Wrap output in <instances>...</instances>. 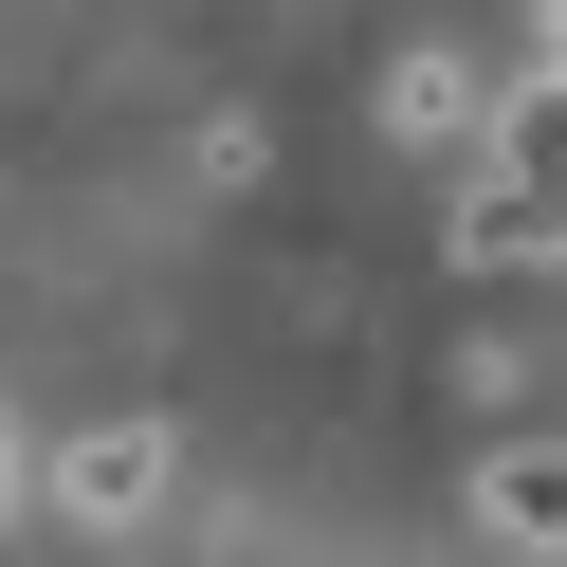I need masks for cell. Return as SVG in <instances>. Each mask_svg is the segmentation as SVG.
<instances>
[{
    "label": "cell",
    "instance_id": "cell-3",
    "mask_svg": "<svg viewBox=\"0 0 567 567\" xmlns=\"http://www.w3.org/2000/svg\"><path fill=\"white\" fill-rule=\"evenodd\" d=\"M476 530L494 549H567V440H494L476 457Z\"/></svg>",
    "mask_w": 567,
    "mask_h": 567
},
{
    "label": "cell",
    "instance_id": "cell-4",
    "mask_svg": "<svg viewBox=\"0 0 567 567\" xmlns=\"http://www.w3.org/2000/svg\"><path fill=\"white\" fill-rule=\"evenodd\" d=\"M19 494H38V457H19V421H0V513H19Z\"/></svg>",
    "mask_w": 567,
    "mask_h": 567
},
{
    "label": "cell",
    "instance_id": "cell-2",
    "mask_svg": "<svg viewBox=\"0 0 567 567\" xmlns=\"http://www.w3.org/2000/svg\"><path fill=\"white\" fill-rule=\"evenodd\" d=\"M38 494H55V513H147V494H165V421H92V440H55Z\"/></svg>",
    "mask_w": 567,
    "mask_h": 567
},
{
    "label": "cell",
    "instance_id": "cell-1",
    "mask_svg": "<svg viewBox=\"0 0 567 567\" xmlns=\"http://www.w3.org/2000/svg\"><path fill=\"white\" fill-rule=\"evenodd\" d=\"M384 128H403V147H440V165H476L494 128H513V92H494L476 55H403V74H384Z\"/></svg>",
    "mask_w": 567,
    "mask_h": 567
}]
</instances>
